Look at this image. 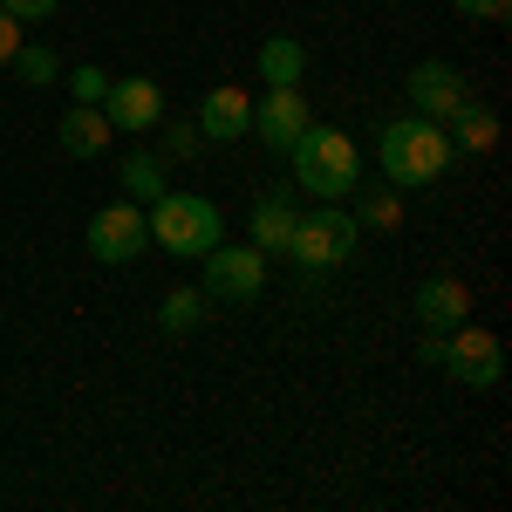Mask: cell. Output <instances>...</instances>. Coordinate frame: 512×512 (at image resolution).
<instances>
[{
	"mask_svg": "<svg viewBox=\"0 0 512 512\" xmlns=\"http://www.w3.org/2000/svg\"><path fill=\"white\" fill-rule=\"evenodd\" d=\"M417 321H424V328H458V321H472V287L451 280V274L417 280Z\"/></svg>",
	"mask_w": 512,
	"mask_h": 512,
	"instance_id": "obj_13",
	"label": "cell"
},
{
	"mask_svg": "<svg viewBox=\"0 0 512 512\" xmlns=\"http://www.w3.org/2000/svg\"><path fill=\"white\" fill-rule=\"evenodd\" d=\"M403 89H410V110L431 123H451V110L465 103V76L451 69V62H417L410 76H403Z\"/></svg>",
	"mask_w": 512,
	"mask_h": 512,
	"instance_id": "obj_10",
	"label": "cell"
},
{
	"mask_svg": "<svg viewBox=\"0 0 512 512\" xmlns=\"http://www.w3.org/2000/svg\"><path fill=\"white\" fill-rule=\"evenodd\" d=\"M55 130H62V151H69V158H103V151L117 144V130H110V117H103V103H76Z\"/></svg>",
	"mask_w": 512,
	"mask_h": 512,
	"instance_id": "obj_14",
	"label": "cell"
},
{
	"mask_svg": "<svg viewBox=\"0 0 512 512\" xmlns=\"http://www.w3.org/2000/svg\"><path fill=\"white\" fill-rule=\"evenodd\" d=\"M69 96H76V103H103V96H110V69H96V62L69 69Z\"/></svg>",
	"mask_w": 512,
	"mask_h": 512,
	"instance_id": "obj_22",
	"label": "cell"
},
{
	"mask_svg": "<svg viewBox=\"0 0 512 512\" xmlns=\"http://www.w3.org/2000/svg\"><path fill=\"white\" fill-rule=\"evenodd\" d=\"M437 369L458 376L465 390H492V383L506 376V342H499L492 328L458 321V328H444V362H437Z\"/></svg>",
	"mask_w": 512,
	"mask_h": 512,
	"instance_id": "obj_6",
	"label": "cell"
},
{
	"mask_svg": "<svg viewBox=\"0 0 512 512\" xmlns=\"http://www.w3.org/2000/svg\"><path fill=\"white\" fill-rule=\"evenodd\" d=\"M21 28H28V21H14V14L0 7V69L14 62V48H21Z\"/></svg>",
	"mask_w": 512,
	"mask_h": 512,
	"instance_id": "obj_24",
	"label": "cell"
},
{
	"mask_svg": "<svg viewBox=\"0 0 512 512\" xmlns=\"http://www.w3.org/2000/svg\"><path fill=\"white\" fill-rule=\"evenodd\" d=\"M376 158H383V178H390L396 192H403V185H431V178H444V164H451V130L410 110V117L383 123Z\"/></svg>",
	"mask_w": 512,
	"mask_h": 512,
	"instance_id": "obj_1",
	"label": "cell"
},
{
	"mask_svg": "<svg viewBox=\"0 0 512 512\" xmlns=\"http://www.w3.org/2000/svg\"><path fill=\"white\" fill-rule=\"evenodd\" d=\"M205 287H164V301H158V328L164 335H192L198 321H205Z\"/></svg>",
	"mask_w": 512,
	"mask_h": 512,
	"instance_id": "obj_17",
	"label": "cell"
},
{
	"mask_svg": "<svg viewBox=\"0 0 512 512\" xmlns=\"http://www.w3.org/2000/svg\"><path fill=\"white\" fill-rule=\"evenodd\" d=\"M260 76H267V89H287V82L308 76V48L294 35H267L260 41Z\"/></svg>",
	"mask_w": 512,
	"mask_h": 512,
	"instance_id": "obj_16",
	"label": "cell"
},
{
	"mask_svg": "<svg viewBox=\"0 0 512 512\" xmlns=\"http://www.w3.org/2000/svg\"><path fill=\"white\" fill-rule=\"evenodd\" d=\"M103 117L110 130H158L164 123V89L151 76H110V96H103Z\"/></svg>",
	"mask_w": 512,
	"mask_h": 512,
	"instance_id": "obj_9",
	"label": "cell"
},
{
	"mask_svg": "<svg viewBox=\"0 0 512 512\" xmlns=\"http://www.w3.org/2000/svg\"><path fill=\"white\" fill-rule=\"evenodd\" d=\"M444 130H451V151H499V117H492L485 103H472V96L451 110Z\"/></svg>",
	"mask_w": 512,
	"mask_h": 512,
	"instance_id": "obj_15",
	"label": "cell"
},
{
	"mask_svg": "<svg viewBox=\"0 0 512 512\" xmlns=\"http://www.w3.org/2000/svg\"><path fill=\"white\" fill-rule=\"evenodd\" d=\"M158 130H164V144H158V158H164V164H171V158H198V144H205L198 117H192V123H171V117H164Z\"/></svg>",
	"mask_w": 512,
	"mask_h": 512,
	"instance_id": "obj_21",
	"label": "cell"
},
{
	"mask_svg": "<svg viewBox=\"0 0 512 512\" xmlns=\"http://www.w3.org/2000/svg\"><path fill=\"white\" fill-rule=\"evenodd\" d=\"M294 219H301V205H294V185H274L267 198H253V246L274 260V253H287V239H294Z\"/></svg>",
	"mask_w": 512,
	"mask_h": 512,
	"instance_id": "obj_12",
	"label": "cell"
},
{
	"mask_svg": "<svg viewBox=\"0 0 512 512\" xmlns=\"http://www.w3.org/2000/svg\"><path fill=\"white\" fill-rule=\"evenodd\" d=\"M355 239H362V226H355L335 198H321L315 212H301V219H294L287 260H294L301 274H328V267H342V260L355 253Z\"/></svg>",
	"mask_w": 512,
	"mask_h": 512,
	"instance_id": "obj_4",
	"label": "cell"
},
{
	"mask_svg": "<svg viewBox=\"0 0 512 512\" xmlns=\"http://www.w3.org/2000/svg\"><path fill=\"white\" fill-rule=\"evenodd\" d=\"M287 158H294V185H308L315 198H349L355 178H362V158H355L349 130H328V123H308Z\"/></svg>",
	"mask_w": 512,
	"mask_h": 512,
	"instance_id": "obj_3",
	"label": "cell"
},
{
	"mask_svg": "<svg viewBox=\"0 0 512 512\" xmlns=\"http://www.w3.org/2000/svg\"><path fill=\"white\" fill-rule=\"evenodd\" d=\"M198 260H205V301H219V308H253L267 294V253L260 246H226L219 239Z\"/></svg>",
	"mask_w": 512,
	"mask_h": 512,
	"instance_id": "obj_5",
	"label": "cell"
},
{
	"mask_svg": "<svg viewBox=\"0 0 512 512\" xmlns=\"http://www.w3.org/2000/svg\"><path fill=\"white\" fill-rule=\"evenodd\" d=\"M198 130H205V144H239V137L253 130V96L233 89V82L205 89V103H198Z\"/></svg>",
	"mask_w": 512,
	"mask_h": 512,
	"instance_id": "obj_11",
	"label": "cell"
},
{
	"mask_svg": "<svg viewBox=\"0 0 512 512\" xmlns=\"http://www.w3.org/2000/svg\"><path fill=\"white\" fill-rule=\"evenodd\" d=\"M144 246H151V219H144V205H137V198L89 212V260H103V267H123V260H137Z\"/></svg>",
	"mask_w": 512,
	"mask_h": 512,
	"instance_id": "obj_7",
	"label": "cell"
},
{
	"mask_svg": "<svg viewBox=\"0 0 512 512\" xmlns=\"http://www.w3.org/2000/svg\"><path fill=\"white\" fill-rule=\"evenodd\" d=\"M151 246H164V253H178V260H198V253H212L219 239H226V219H219V205L198 192H171L164 185L158 198H151Z\"/></svg>",
	"mask_w": 512,
	"mask_h": 512,
	"instance_id": "obj_2",
	"label": "cell"
},
{
	"mask_svg": "<svg viewBox=\"0 0 512 512\" xmlns=\"http://www.w3.org/2000/svg\"><path fill=\"white\" fill-rule=\"evenodd\" d=\"M308 96H301V82H287V89H267L260 103H253V130L246 137H260L267 151H294V137L308 130Z\"/></svg>",
	"mask_w": 512,
	"mask_h": 512,
	"instance_id": "obj_8",
	"label": "cell"
},
{
	"mask_svg": "<svg viewBox=\"0 0 512 512\" xmlns=\"http://www.w3.org/2000/svg\"><path fill=\"white\" fill-rule=\"evenodd\" d=\"M123 192L137 198V205H151V198L164 192V158L158 151H130V158H123Z\"/></svg>",
	"mask_w": 512,
	"mask_h": 512,
	"instance_id": "obj_18",
	"label": "cell"
},
{
	"mask_svg": "<svg viewBox=\"0 0 512 512\" xmlns=\"http://www.w3.org/2000/svg\"><path fill=\"white\" fill-rule=\"evenodd\" d=\"M7 69H14V76L28 82V89H48V82L62 76V62H55V48H48V41H21Z\"/></svg>",
	"mask_w": 512,
	"mask_h": 512,
	"instance_id": "obj_19",
	"label": "cell"
},
{
	"mask_svg": "<svg viewBox=\"0 0 512 512\" xmlns=\"http://www.w3.org/2000/svg\"><path fill=\"white\" fill-rule=\"evenodd\" d=\"M451 7H458L465 21H492V28H499V21L512 14V0H451Z\"/></svg>",
	"mask_w": 512,
	"mask_h": 512,
	"instance_id": "obj_23",
	"label": "cell"
},
{
	"mask_svg": "<svg viewBox=\"0 0 512 512\" xmlns=\"http://www.w3.org/2000/svg\"><path fill=\"white\" fill-rule=\"evenodd\" d=\"M396 219H403V205H396V185H383V192H369L362 198V233H396Z\"/></svg>",
	"mask_w": 512,
	"mask_h": 512,
	"instance_id": "obj_20",
	"label": "cell"
},
{
	"mask_svg": "<svg viewBox=\"0 0 512 512\" xmlns=\"http://www.w3.org/2000/svg\"><path fill=\"white\" fill-rule=\"evenodd\" d=\"M0 7H7L14 21H48V14H55V0H0Z\"/></svg>",
	"mask_w": 512,
	"mask_h": 512,
	"instance_id": "obj_25",
	"label": "cell"
}]
</instances>
